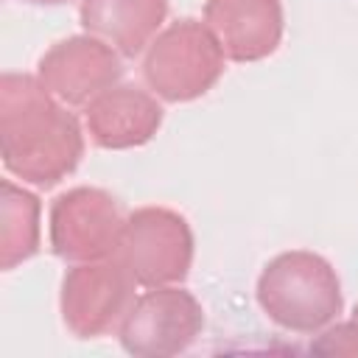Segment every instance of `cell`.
Segmentation results:
<instances>
[{
  "instance_id": "obj_1",
  "label": "cell",
  "mask_w": 358,
  "mask_h": 358,
  "mask_svg": "<svg viewBox=\"0 0 358 358\" xmlns=\"http://www.w3.org/2000/svg\"><path fill=\"white\" fill-rule=\"evenodd\" d=\"M0 157L11 176L36 187H53L84 157L78 117L28 73L0 78Z\"/></svg>"
},
{
  "instance_id": "obj_2",
  "label": "cell",
  "mask_w": 358,
  "mask_h": 358,
  "mask_svg": "<svg viewBox=\"0 0 358 358\" xmlns=\"http://www.w3.org/2000/svg\"><path fill=\"white\" fill-rule=\"evenodd\" d=\"M255 296L260 310L291 333H319L344 308L336 268L308 249H291L268 260L257 277Z\"/></svg>"
},
{
  "instance_id": "obj_3",
  "label": "cell",
  "mask_w": 358,
  "mask_h": 358,
  "mask_svg": "<svg viewBox=\"0 0 358 358\" xmlns=\"http://www.w3.org/2000/svg\"><path fill=\"white\" fill-rule=\"evenodd\" d=\"M224 50L199 20H176L159 31L143 56V78L148 90L168 103L201 98L224 76Z\"/></svg>"
},
{
  "instance_id": "obj_4",
  "label": "cell",
  "mask_w": 358,
  "mask_h": 358,
  "mask_svg": "<svg viewBox=\"0 0 358 358\" xmlns=\"http://www.w3.org/2000/svg\"><path fill=\"white\" fill-rule=\"evenodd\" d=\"M115 257L143 288L176 285L193 263L190 224L168 207H137L126 215Z\"/></svg>"
},
{
  "instance_id": "obj_5",
  "label": "cell",
  "mask_w": 358,
  "mask_h": 358,
  "mask_svg": "<svg viewBox=\"0 0 358 358\" xmlns=\"http://www.w3.org/2000/svg\"><path fill=\"white\" fill-rule=\"evenodd\" d=\"M204 327V310L199 299L176 285L148 288L134 296L126 310L117 338L129 355L165 358L185 352Z\"/></svg>"
},
{
  "instance_id": "obj_6",
  "label": "cell",
  "mask_w": 358,
  "mask_h": 358,
  "mask_svg": "<svg viewBox=\"0 0 358 358\" xmlns=\"http://www.w3.org/2000/svg\"><path fill=\"white\" fill-rule=\"evenodd\" d=\"M134 277L117 257L76 263L62 277V322L78 338H98L120 327L134 302Z\"/></svg>"
},
{
  "instance_id": "obj_7",
  "label": "cell",
  "mask_w": 358,
  "mask_h": 358,
  "mask_svg": "<svg viewBox=\"0 0 358 358\" xmlns=\"http://www.w3.org/2000/svg\"><path fill=\"white\" fill-rule=\"evenodd\" d=\"M126 215L112 193L73 187L50 204V246L67 263H92L117 255Z\"/></svg>"
},
{
  "instance_id": "obj_8",
  "label": "cell",
  "mask_w": 358,
  "mask_h": 358,
  "mask_svg": "<svg viewBox=\"0 0 358 358\" xmlns=\"http://www.w3.org/2000/svg\"><path fill=\"white\" fill-rule=\"evenodd\" d=\"M36 76L64 106H87L120 81L123 62L103 39L78 34L50 45L39 56Z\"/></svg>"
},
{
  "instance_id": "obj_9",
  "label": "cell",
  "mask_w": 358,
  "mask_h": 358,
  "mask_svg": "<svg viewBox=\"0 0 358 358\" xmlns=\"http://www.w3.org/2000/svg\"><path fill=\"white\" fill-rule=\"evenodd\" d=\"M204 25L229 62H260L282 39L280 0H204Z\"/></svg>"
},
{
  "instance_id": "obj_10",
  "label": "cell",
  "mask_w": 358,
  "mask_h": 358,
  "mask_svg": "<svg viewBox=\"0 0 358 358\" xmlns=\"http://www.w3.org/2000/svg\"><path fill=\"white\" fill-rule=\"evenodd\" d=\"M162 126V106L154 92L134 84H115L87 103V134L98 148L126 151L145 145Z\"/></svg>"
},
{
  "instance_id": "obj_11",
  "label": "cell",
  "mask_w": 358,
  "mask_h": 358,
  "mask_svg": "<svg viewBox=\"0 0 358 358\" xmlns=\"http://www.w3.org/2000/svg\"><path fill=\"white\" fill-rule=\"evenodd\" d=\"M168 0H81L78 20L87 34L112 45L120 56H140L159 34Z\"/></svg>"
},
{
  "instance_id": "obj_12",
  "label": "cell",
  "mask_w": 358,
  "mask_h": 358,
  "mask_svg": "<svg viewBox=\"0 0 358 358\" xmlns=\"http://www.w3.org/2000/svg\"><path fill=\"white\" fill-rule=\"evenodd\" d=\"M39 215L42 204L36 193L14 185L11 179L0 182V266L3 271L17 268L39 252Z\"/></svg>"
},
{
  "instance_id": "obj_13",
  "label": "cell",
  "mask_w": 358,
  "mask_h": 358,
  "mask_svg": "<svg viewBox=\"0 0 358 358\" xmlns=\"http://www.w3.org/2000/svg\"><path fill=\"white\" fill-rule=\"evenodd\" d=\"M313 352H344L358 355V319L324 327V333L310 344Z\"/></svg>"
},
{
  "instance_id": "obj_14",
  "label": "cell",
  "mask_w": 358,
  "mask_h": 358,
  "mask_svg": "<svg viewBox=\"0 0 358 358\" xmlns=\"http://www.w3.org/2000/svg\"><path fill=\"white\" fill-rule=\"evenodd\" d=\"M25 3H34V6H59V3H67V0H25Z\"/></svg>"
},
{
  "instance_id": "obj_15",
  "label": "cell",
  "mask_w": 358,
  "mask_h": 358,
  "mask_svg": "<svg viewBox=\"0 0 358 358\" xmlns=\"http://www.w3.org/2000/svg\"><path fill=\"white\" fill-rule=\"evenodd\" d=\"M352 319H358V305H355V310H352Z\"/></svg>"
}]
</instances>
